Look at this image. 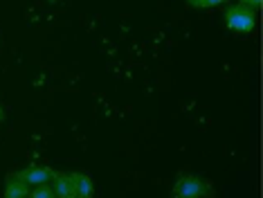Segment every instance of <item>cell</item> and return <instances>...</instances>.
<instances>
[{
  "mask_svg": "<svg viewBox=\"0 0 263 198\" xmlns=\"http://www.w3.org/2000/svg\"><path fill=\"white\" fill-rule=\"evenodd\" d=\"M209 196H214L212 183L200 176H191V173L180 176L171 189V198H209Z\"/></svg>",
  "mask_w": 263,
  "mask_h": 198,
  "instance_id": "obj_1",
  "label": "cell"
},
{
  "mask_svg": "<svg viewBox=\"0 0 263 198\" xmlns=\"http://www.w3.org/2000/svg\"><path fill=\"white\" fill-rule=\"evenodd\" d=\"M225 25H227V29H232V32L248 34V32H252L254 25H256V11L243 3L227 5L225 7Z\"/></svg>",
  "mask_w": 263,
  "mask_h": 198,
  "instance_id": "obj_2",
  "label": "cell"
},
{
  "mask_svg": "<svg viewBox=\"0 0 263 198\" xmlns=\"http://www.w3.org/2000/svg\"><path fill=\"white\" fill-rule=\"evenodd\" d=\"M16 178H21L23 183H27L29 187L32 185H43V183H50L52 176H54V169H50V167H25V169L16 171L14 173Z\"/></svg>",
  "mask_w": 263,
  "mask_h": 198,
  "instance_id": "obj_3",
  "label": "cell"
},
{
  "mask_svg": "<svg viewBox=\"0 0 263 198\" xmlns=\"http://www.w3.org/2000/svg\"><path fill=\"white\" fill-rule=\"evenodd\" d=\"M52 189H54L57 198H77V187L70 173L54 171V176H52Z\"/></svg>",
  "mask_w": 263,
  "mask_h": 198,
  "instance_id": "obj_4",
  "label": "cell"
},
{
  "mask_svg": "<svg viewBox=\"0 0 263 198\" xmlns=\"http://www.w3.org/2000/svg\"><path fill=\"white\" fill-rule=\"evenodd\" d=\"M74 180V187H77V198H92L95 196V183L88 173H81V171H74L70 173Z\"/></svg>",
  "mask_w": 263,
  "mask_h": 198,
  "instance_id": "obj_5",
  "label": "cell"
},
{
  "mask_svg": "<svg viewBox=\"0 0 263 198\" xmlns=\"http://www.w3.org/2000/svg\"><path fill=\"white\" fill-rule=\"evenodd\" d=\"M29 196V185L23 183L16 176H7L5 183V198H27Z\"/></svg>",
  "mask_w": 263,
  "mask_h": 198,
  "instance_id": "obj_6",
  "label": "cell"
},
{
  "mask_svg": "<svg viewBox=\"0 0 263 198\" xmlns=\"http://www.w3.org/2000/svg\"><path fill=\"white\" fill-rule=\"evenodd\" d=\"M27 198H57V194L50 183H43V185H34V189H29Z\"/></svg>",
  "mask_w": 263,
  "mask_h": 198,
  "instance_id": "obj_7",
  "label": "cell"
},
{
  "mask_svg": "<svg viewBox=\"0 0 263 198\" xmlns=\"http://www.w3.org/2000/svg\"><path fill=\"white\" fill-rule=\"evenodd\" d=\"M191 7L207 9V7H216V5H230V0H187Z\"/></svg>",
  "mask_w": 263,
  "mask_h": 198,
  "instance_id": "obj_8",
  "label": "cell"
},
{
  "mask_svg": "<svg viewBox=\"0 0 263 198\" xmlns=\"http://www.w3.org/2000/svg\"><path fill=\"white\" fill-rule=\"evenodd\" d=\"M241 3H243V5H248V7H252L254 11L261 7V0H241Z\"/></svg>",
  "mask_w": 263,
  "mask_h": 198,
  "instance_id": "obj_9",
  "label": "cell"
},
{
  "mask_svg": "<svg viewBox=\"0 0 263 198\" xmlns=\"http://www.w3.org/2000/svg\"><path fill=\"white\" fill-rule=\"evenodd\" d=\"M3 117H5V111H3V106H0V122H3Z\"/></svg>",
  "mask_w": 263,
  "mask_h": 198,
  "instance_id": "obj_10",
  "label": "cell"
},
{
  "mask_svg": "<svg viewBox=\"0 0 263 198\" xmlns=\"http://www.w3.org/2000/svg\"><path fill=\"white\" fill-rule=\"evenodd\" d=\"M50 3H57V0H50Z\"/></svg>",
  "mask_w": 263,
  "mask_h": 198,
  "instance_id": "obj_11",
  "label": "cell"
}]
</instances>
